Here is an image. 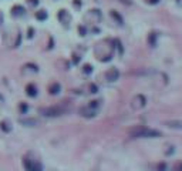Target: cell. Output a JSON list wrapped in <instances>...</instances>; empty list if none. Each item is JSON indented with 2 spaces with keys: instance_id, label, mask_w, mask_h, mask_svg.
Wrapping results in <instances>:
<instances>
[{
  "instance_id": "6da1fadb",
  "label": "cell",
  "mask_w": 182,
  "mask_h": 171,
  "mask_svg": "<svg viewBox=\"0 0 182 171\" xmlns=\"http://www.w3.org/2000/svg\"><path fill=\"white\" fill-rule=\"evenodd\" d=\"M128 133L132 138H156V137H161L159 131L148 127H134Z\"/></svg>"
},
{
  "instance_id": "7a4b0ae2",
  "label": "cell",
  "mask_w": 182,
  "mask_h": 171,
  "mask_svg": "<svg viewBox=\"0 0 182 171\" xmlns=\"http://www.w3.org/2000/svg\"><path fill=\"white\" fill-rule=\"evenodd\" d=\"M40 113L46 117H58L61 114L66 113V108L60 107V106H54V107H46V108H41Z\"/></svg>"
},
{
  "instance_id": "3957f363",
  "label": "cell",
  "mask_w": 182,
  "mask_h": 171,
  "mask_svg": "<svg viewBox=\"0 0 182 171\" xmlns=\"http://www.w3.org/2000/svg\"><path fill=\"white\" fill-rule=\"evenodd\" d=\"M23 166H24L26 171H43L41 163H38L36 160H29V158H26V160L23 161Z\"/></svg>"
},
{
  "instance_id": "277c9868",
  "label": "cell",
  "mask_w": 182,
  "mask_h": 171,
  "mask_svg": "<svg viewBox=\"0 0 182 171\" xmlns=\"http://www.w3.org/2000/svg\"><path fill=\"white\" fill-rule=\"evenodd\" d=\"M146 104V98L142 96V94H137L134 98H132V101H131V107L134 108V110H141V108H144Z\"/></svg>"
},
{
  "instance_id": "5b68a950",
  "label": "cell",
  "mask_w": 182,
  "mask_h": 171,
  "mask_svg": "<svg viewBox=\"0 0 182 171\" xmlns=\"http://www.w3.org/2000/svg\"><path fill=\"white\" fill-rule=\"evenodd\" d=\"M118 77H120V71H118L115 67L108 69L107 73H105V79H107L108 81H115V80H118Z\"/></svg>"
},
{
  "instance_id": "8992f818",
  "label": "cell",
  "mask_w": 182,
  "mask_h": 171,
  "mask_svg": "<svg viewBox=\"0 0 182 171\" xmlns=\"http://www.w3.org/2000/svg\"><path fill=\"white\" fill-rule=\"evenodd\" d=\"M95 113H97V111H95V110H93V108H90L88 106H87V107L80 108V114H81L83 117H88V118H90V117H94V116H95Z\"/></svg>"
},
{
  "instance_id": "52a82bcc",
  "label": "cell",
  "mask_w": 182,
  "mask_h": 171,
  "mask_svg": "<svg viewBox=\"0 0 182 171\" xmlns=\"http://www.w3.org/2000/svg\"><path fill=\"white\" fill-rule=\"evenodd\" d=\"M164 124L174 130H182V121H178V120H169V121H165Z\"/></svg>"
},
{
  "instance_id": "ba28073f",
  "label": "cell",
  "mask_w": 182,
  "mask_h": 171,
  "mask_svg": "<svg viewBox=\"0 0 182 171\" xmlns=\"http://www.w3.org/2000/svg\"><path fill=\"white\" fill-rule=\"evenodd\" d=\"M20 123H21L23 126H29V127H33V126H37V124H38V121L34 120V118H21Z\"/></svg>"
},
{
  "instance_id": "9c48e42d",
  "label": "cell",
  "mask_w": 182,
  "mask_h": 171,
  "mask_svg": "<svg viewBox=\"0 0 182 171\" xmlns=\"http://www.w3.org/2000/svg\"><path fill=\"white\" fill-rule=\"evenodd\" d=\"M26 93L30 96V97H36L37 96V88L34 84H29L26 87Z\"/></svg>"
},
{
  "instance_id": "30bf717a",
  "label": "cell",
  "mask_w": 182,
  "mask_h": 171,
  "mask_svg": "<svg viewBox=\"0 0 182 171\" xmlns=\"http://www.w3.org/2000/svg\"><path fill=\"white\" fill-rule=\"evenodd\" d=\"M23 13H24V9L21 6H14L13 10H11V14L13 16H21Z\"/></svg>"
},
{
  "instance_id": "8fae6325",
  "label": "cell",
  "mask_w": 182,
  "mask_h": 171,
  "mask_svg": "<svg viewBox=\"0 0 182 171\" xmlns=\"http://www.w3.org/2000/svg\"><path fill=\"white\" fill-rule=\"evenodd\" d=\"M60 90H61V87L58 83H54V84L50 86V88H48V91L51 93V94H58L60 93Z\"/></svg>"
},
{
  "instance_id": "7c38bea8",
  "label": "cell",
  "mask_w": 182,
  "mask_h": 171,
  "mask_svg": "<svg viewBox=\"0 0 182 171\" xmlns=\"http://www.w3.org/2000/svg\"><path fill=\"white\" fill-rule=\"evenodd\" d=\"M0 128H1L4 133H9V131L11 130V127H10V123H9V121H6V120L0 123Z\"/></svg>"
},
{
  "instance_id": "4fadbf2b",
  "label": "cell",
  "mask_w": 182,
  "mask_h": 171,
  "mask_svg": "<svg viewBox=\"0 0 182 171\" xmlns=\"http://www.w3.org/2000/svg\"><path fill=\"white\" fill-rule=\"evenodd\" d=\"M36 17H37V20H46L47 19V13L44 10H40V11L36 13Z\"/></svg>"
},
{
  "instance_id": "5bb4252c",
  "label": "cell",
  "mask_w": 182,
  "mask_h": 171,
  "mask_svg": "<svg viewBox=\"0 0 182 171\" xmlns=\"http://www.w3.org/2000/svg\"><path fill=\"white\" fill-rule=\"evenodd\" d=\"M100 103H101V101H100V100H94V101H90V104H88V107H90V108H93V110H95V111H97V108H98V107H100Z\"/></svg>"
},
{
  "instance_id": "9a60e30c",
  "label": "cell",
  "mask_w": 182,
  "mask_h": 171,
  "mask_svg": "<svg viewBox=\"0 0 182 171\" xmlns=\"http://www.w3.org/2000/svg\"><path fill=\"white\" fill-rule=\"evenodd\" d=\"M155 37H156V34L155 33H151L149 34V44H151V47H155Z\"/></svg>"
},
{
  "instance_id": "2e32d148",
  "label": "cell",
  "mask_w": 182,
  "mask_h": 171,
  "mask_svg": "<svg viewBox=\"0 0 182 171\" xmlns=\"http://www.w3.org/2000/svg\"><path fill=\"white\" fill-rule=\"evenodd\" d=\"M83 71H84V73H85V74H90V73H91V71H93V67H91V66H90V64H85V66H84V67H83Z\"/></svg>"
},
{
  "instance_id": "e0dca14e",
  "label": "cell",
  "mask_w": 182,
  "mask_h": 171,
  "mask_svg": "<svg viewBox=\"0 0 182 171\" xmlns=\"http://www.w3.org/2000/svg\"><path fill=\"white\" fill-rule=\"evenodd\" d=\"M111 16H112V17H115V19L118 20V23H120V24H122V20H121V17H120V16H118V14H117V13H115L114 10L111 11Z\"/></svg>"
},
{
  "instance_id": "ac0fdd59",
  "label": "cell",
  "mask_w": 182,
  "mask_h": 171,
  "mask_svg": "<svg viewBox=\"0 0 182 171\" xmlns=\"http://www.w3.org/2000/svg\"><path fill=\"white\" fill-rule=\"evenodd\" d=\"M174 171H182V161L177 163V164L174 166Z\"/></svg>"
},
{
  "instance_id": "d6986e66",
  "label": "cell",
  "mask_w": 182,
  "mask_h": 171,
  "mask_svg": "<svg viewBox=\"0 0 182 171\" xmlns=\"http://www.w3.org/2000/svg\"><path fill=\"white\" fill-rule=\"evenodd\" d=\"M27 108H29V107H27V104H24V103H23V104H20V110H21L23 113H24V111H27Z\"/></svg>"
},
{
  "instance_id": "ffe728a7",
  "label": "cell",
  "mask_w": 182,
  "mask_h": 171,
  "mask_svg": "<svg viewBox=\"0 0 182 171\" xmlns=\"http://www.w3.org/2000/svg\"><path fill=\"white\" fill-rule=\"evenodd\" d=\"M78 32L81 33V36H84V34H85V27H83V26H80V27H78Z\"/></svg>"
},
{
  "instance_id": "44dd1931",
  "label": "cell",
  "mask_w": 182,
  "mask_h": 171,
  "mask_svg": "<svg viewBox=\"0 0 182 171\" xmlns=\"http://www.w3.org/2000/svg\"><path fill=\"white\" fill-rule=\"evenodd\" d=\"M165 170V164H159L158 166V171H164Z\"/></svg>"
},
{
  "instance_id": "7402d4cb",
  "label": "cell",
  "mask_w": 182,
  "mask_h": 171,
  "mask_svg": "<svg viewBox=\"0 0 182 171\" xmlns=\"http://www.w3.org/2000/svg\"><path fill=\"white\" fill-rule=\"evenodd\" d=\"M158 1H159V0H148V3H149V4H156Z\"/></svg>"
},
{
  "instance_id": "603a6c76",
  "label": "cell",
  "mask_w": 182,
  "mask_h": 171,
  "mask_svg": "<svg viewBox=\"0 0 182 171\" xmlns=\"http://www.w3.org/2000/svg\"><path fill=\"white\" fill-rule=\"evenodd\" d=\"M30 4L36 6V4H38V0H30Z\"/></svg>"
}]
</instances>
